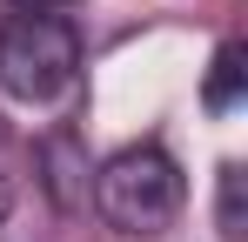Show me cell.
<instances>
[{"instance_id":"1","label":"cell","mask_w":248,"mask_h":242,"mask_svg":"<svg viewBox=\"0 0 248 242\" xmlns=\"http://www.w3.org/2000/svg\"><path fill=\"white\" fill-rule=\"evenodd\" d=\"M181 202H188V182H181L174 155L155 148V141H134L121 155H108L101 175H94V208L121 236H161L181 215Z\"/></svg>"},{"instance_id":"2","label":"cell","mask_w":248,"mask_h":242,"mask_svg":"<svg viewBox=\"0 0 248 242\" xmlns=\"http://www.w3.org/2000/svg\"><path fill=\"white\" fill-rule=\"evenodd\" d=\"M81 74V34L67 14H7L0 20V87L27 108L61 101Z\"/></svg>"},{"instance_id":"3","label":"cell","mask_w":248,"mask_h":242,"mask_svg":"<svg viewBox=\"0 0 248 242\" xmlns=\"http://www.w3.org/2000/svg\"><path fill=\"white\" fill-rule=\"evenodd\" d=\"M242 87H248V54L235 47V40H221V47H215V68H208L202 101L215 108V115H228V108L242 101Z\"/></svg>"},{"instance_id":"4","label":"cell","mask_w":248,"mask_h":242,"mask_svg":"<svg viewBox=\"0 0 248 242\" xmlns=\"http://www.w3.org/2000/svg\"><path fill=\"white\" fill-rule=\"evenodd\" d=\"M221 236H242V168H221Z\"/></svg>"}]
</instances>
